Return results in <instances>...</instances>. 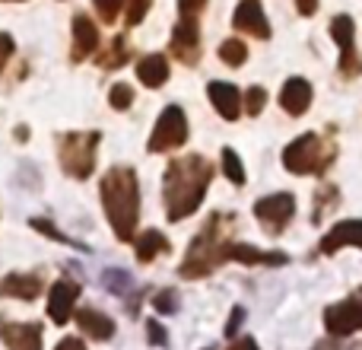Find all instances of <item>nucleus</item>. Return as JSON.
<instances>
[{
    "instance_id": "1",
    "label": "nucleus",
    "mask_w": 362,
    "mask_h": 350,
    "mask_svg": "<svg viewBox=\"0 0 362 350\" xmlns=\"http://www.w3.org/2000/svg\"><path fill=\"white\" fill-rule=\"evenodd\" d=\"M213 181V166L204 157L191 153V157L172 159L165 169V217L172 223H181L200 207L206 188Z\"/></svg>"
},
{
    "instance_id": "2",
    "label": "nucleus",
    "mask_w": 362,
    "mask_h": 350,
    "mask_svg": "<svg viewBox=\"0 0 362 350\" xmlns=\"http://www.w3.org/2000/svg\"><path fill=\"white\" fill-rule=\"evenodd\" d=\"M102 207L108 213L115 236L121 242H131L137 232V220H140V181L137 172L131 166H115L105 172L102 179Z\"/></svg>"
},
{
    "instance_id": "3",
    "label": "nucleus",
    "mask_w": 362,
    "mask_h": 350,
    "mask_svg": "<svg viewBox=\"0 0 362 350\" xmlns=\"http://www.w3.org/2000/svg\"><path fill=\"white\" fill-rule=\"evenodd\" d=\"M229 230H232V213H210L204 230L194 236L178 274L185 277V281H197V277L213 274L219 264L229 261V252H232Z\"/></svg>"
},
{
    "instance_id": "4",
    "label": "nucleus",
    "mask_w": 362,
    "mask_h": 350,
    "mask_svg": "<svg viewBox=\"0 0 362 350\" xmlns=\"http://www.w3.org/2000/svg\"><path fill=\"white\" fill-rule=\"evenodd\" d=\"M337 147L321 140L318 134H302L283 150V166L293 175H325V169L334 163Z\"/></svg>"
},
{
    "instance_id": "5",
    "label": "nucleus",
    "mask_w": 362,
    "mask_h": 350,
    "mask_svg": "<svg viewBox=\"0 0 362 350\" xmlns=\"http://www.w3.org/2000/svg\"><path fill=\"white\" fill-rule=\"evenodd\" d=\"M99 131H70L57 144V157L67 175L74 179H89L95 169V153H99Z\"/></svg>"
},
{
    "instance_id": "6",
    "label": "nucleus",
    "mask_w": 362,
    "mask_h": 350,
    "mask_svg": "<svg viewBox=\"0 0 362 350\" xmlns=\"http://www.w3.org/2000/svg\"><path fill=\"white\" fill-rule=\"evenodd\" d=\"M187 140V118L178 106H165L163 115L156 121V131L150 134V153H165V150H175Z\"/></svg>"
},
{
    "instance_id": "7",
    "label": "nucleus",
    "mask_w": 362,
    "mask_h": 350,
    "mask_svg": "<svg viewBox=\"0 0 362 350\" xmlns=\"http://www.w3.org/2000/svg\"><path fill=\"white\" fill-rule=\"evenodd\" d=\"M293 213H296V198L289 191L270 194V198H261L255 204V217L261 220L264 232H270V236H280L286 230V223L293 220Z\"/></svg>"
},
{
    "instance_id": "8",
    "label": "nucleus",
    "mask_w": 362,
    "mask_h": 350,
    "mask_svg": "<svg viewBox=\"0 0 362 350\" xmlns=\"http://www.w3.org/2000/svg\"><path fill=\"white\" fill-rule=\"evenodd\" d=\"M325 325L334 338H346V334L359 332L362 328V290H356L350 300L327 306L325 309Z\"/></svg>"
},
{
    "instance_id": "9",
    "label": "nucleus",
    "mask_w": 362,
    "mask_h": 350,
    "mask_svg": "<svg viewBox=\"0 0 362 350\" xmlns=\"http://www.w3.org/2000/svg\"><path fill=\"white\" fill-rule=\"evenodd\" d=\"M331 35L334 42L340 45V74L350 80V77H359L362 74V57L356 55L353 48V35H356V26H353L350 16H337L331 23Z\"/></svg>"
},
{
    "instance_id": "10",
    "label": "nucleus",
    "mask_w": 362,
    "mask_h": 350,
    "mask_svg": "<svg viewBox=\"0 0 362 350\" xmlns=\"http://www.w3.org/2000/svg\"><path fill=\"white\" fill-rule=\"evenodd\" d=\"M172 55L181 64H197L200 61V26L197 16H181L178 26L172 29V42H169Z\"/></svg>"
},
{
    "instance_id": "11",
    "label": "nucleus",
    "mask_w": 362,
    "mask_h": 350,
    "mask_svg": "<svg viewBox=\"0 0 362 350\" xmlns=\"http://www.w3.org/2000/svg\"><path fill=\"white\" fill-rule=\"evenodd\" d=\"M80 296V283L76 281H57L48 293V315L54 325H67L70 312H74V303Z\"/></svg>"
},
{
    "instance_id": "12",
    "label": "nucleus",
    "mask_w": 362,
    "mask_h": 350,
    "mask_svg": "<svg viewBox=\"0 0 362 350\" xmlns=\"http://www.w3.org/2000/svg\"><path fill=\"white\" fill-rule=\"evenodd\" d=\"M232 26L238 32H248L255 38H270V26H267V16H264L261 4L257 0H242L235 6V16H232Z\"/></svg>"
},
{
    "instance_id": "13",
    "label": "nucleus",
    "mask_w": 362,
    "mask_h": 350,
    "mask_svg": "<svg viewBox=\"0 0 362 350\" xmlns=\"http://www.w3.org/2000/svg\"><path fill=\"white\" fill-rule=\"evenodd\" d=\"M99 29H95V23L86 16V13H76L74 16V51H70V57L74 61H83V57L95 55L99 51Z\"/></svg>"
},
{
    "instance_id": "14",
    "label": "nucleus",
    "mask_w": 362,
    "mask_h": 350,
    "mask_svg": "<svg viewBox=\"0 0 362 350\" xmlns=\"http://www.w3.org/2000/svg\"><path fill=\"white\" fill-rule=\"evenodd\" d=\"M346 245H359L362 249V220H340V223L321 239V255H334V252L346 249Z\"/></svg>"
},
{
    "instance_id": "15",
    "label": "nucleus",
    "mask_w": 362,
    "mask_h": 350,
    "mask_svg": "<svg viewBox=\"0 0 362 350\" xmlns=\"http://www.w3.org/2000/svg\"><path fill=\"white\" fill-rule=\"evenodd\" d=\"M280 106L286 115H305L308 106H312V83L302 80V77H293V80L283 83V93H280Z\"/></svg>"
},
{
    "instance_id": "16",
    "label": "nucleus",
    "mask_w": 362,
    "mask_h": 350,
    "mask_svg": "<svg viewBox=\"0 0 362 350\" xmlns=\"http://www.w3.org/2000/svg\"><path fill=\"white\" fill-rule=\"evenodd\" d=\"M45 290L42 277L35 274H6L4 281H0V296H6V300H38Z\"/></svg>"
},
{
    "instance_id": "17",
    "label": "nucleus",
    "mask_w": 362,
    "mask_h": 350,
    "mask_svg": "<svg viewBox=\"0 0 362 350\" xmlns=\"http://www.w3.org/2000/svg\"><path fill=\"white\" fill-rule=\"evenodd\" d=\"M206 93H210L213 108H216V112L223 115L226 121H238V115H242V93H238L232 83L213 80L210 86H206Z\"/></svg>"
},
{
    "instance_id": "18",
    "label": "nucleus",
    "mask_w": 362,
    "mask_h": 350,
    "mask_svg": "<svg viewBox=\"0 0 362 350\" xmlns=\"http://www.w3.org/2000/svg\"><path fill=\"white\" fill-rule=\"evenodd\" d=\"M4 344L10 350H42V325L38 322H16V325H6L4 332Z\"/></svg>"
},
{
    "instance_id": "19",
    "label": "nucleus",
    "mask_w": 362,
    "mask_h": 350,
    "mask_svg": "<svg viewBox=\"0 0 362 350\" xmlns=\"http://www.w3.org/2000/svg\"><path fill=\"white\" fill-rule=\"evenodd\" d=\"M76 325L93 341H108L115 334V322L108 319V315L95 312V309H80V312H76Z\"/></svg>"
},
{
    "instance_id": "20",
    "label": "nucleus",
    "mask_w": 362,
    "mask_h": 350,
    "mask_svg": "<svg viewBox=\"0 0 362 350\" xmlns=\"http://www.w3.org/2000/svg\"><path fill=\"white\" fill-rule=\"evenodd\" d=\"M137 80L150 89H159L169 80V61H165L163 55H146L144 61L137 64Z\"/></svg>"
},
{
    "instance_id": "21",
    "label": "nucleus",
    "mask_w": 362,
    "mask_h": 350,
    "mask_svg": "<svg viewBox=\"0 0 362 350\" xmlns=\"http://www.w3.org/2000/svg\"><path fill=\"white\" fill-rule=\"evenodd\" d=\"M229 261H242V264H286L289 258L283 255V252H261V249H255V245L232 242Z\"/></svg>"
},
{
    "instance_id": "22",
    "label": "nucleus",
    "mask_w": 362,
    "mask_h": 350,
    "mask_svg": "<svg viewBox=\"0 0 362 350\" xmlns=\"http://www.w3.org/2000/svg\"><path fill=\"white\" fill-rule=\"evenodd\" d=\"M163 252H169V239H165L159 230H146L144 236L137 239V261L140 264H150L153 258L163 255Z\"/></svg>"
},
{
    "instance_id": "23",
    "label": "nucleus",
    "mask_w": 362,
    "mask_h": 350,
    "mask_svg": "<svg viewBox=\"0 0 362 350\" xmlns=\"http://www.w3.org/2000/svg\"><path fill=\"white\" fill-rule=\"evenodd\" d=\"M127 57H131V51H127V38L124 35H115L112 42H108V48L95 55V61H99V67L115 70V67H121Z\"/></svg>"
},
{
    "instance_id": "24",
    "label": "nucleus",
    "mask_w": 362,
    "mask_h": 350,
    "mask_svg": "<svg viewBox=\"0 0 362 350\" xmlns=\"http://www.w3.org/2000/svg\"><path fill=\"white\" fill-rule=\"evenodd\" d=\"M219 57H223L229 67H242V64L248 61V48H245V42H238V38H226V42L219 45Z\"/></svg>"
},
{
    "instance_id": "25",
    "label": "nucleus",
    "mask_w": 362,
    "mask_h": 350,
    "mask_svg": "<svg viewBox=\"0 0 362 350\" xmlns=\"http://www.w3.org/2000/svg\"><path fill=\"white\" fill-rule=\"evenodd\" d=\"M29 226L32 230H38V232H45V236H51V239H57V242H64V245H74V249H80V252H86V245L83 242H74V239H67L61 230H57L51 220H42V217H32L29 220Z\"/></svg>"
},
{
    "instance_id": "26",
    "label": "nucleus",
    "mask_w": 362,
    "mask_h": 350,
    "mask_svg": "<svg viewBox=\"0 0 362 350\" xmlns=\"http://www.w3.org/2000/svg\"><path fill=\"white\" fill-rule=\"evenodd\" d=\"M223 172L232 185H245V166H242V159H238V153L229 150V147L223 150Z\"/></svg>"
},
{
    "instance_id": "27",
    "label": "nucleus",
    "mask_w": 362,
    "mask_h": 350,
    "mask_svg": "<svg viewBox=\"0 0 362 350\" xmlns=\"http://www.w3.org/2000/svg\"><path fill=\"white\" fill-rule=\"evenodd\" d=\"M108 102H112V108H131V102H134V89L127 86V83H115L112 86V93H108Z\"/></svg>"
},
{
    "instance_id": "28",
    "label": "nucleus",
    "mask_w": 362,
    "mask_h": 350,
    "mask_svg": "<svg viewBox=\"0 0 362 350\" xmlns=\"http://www.w3.org/2000/svg\"><path fill=\"white\" fill-rule=\"evenodd\" d=\"M264 106H267V93H264V86H251L248 96H245V112L255 118V115L264 112Z\"/></svg>"
},
{
    "instance_id": "29",
    "label": "nucleus",
    "mask_w": 362,
    "mask_h": 350,
    "mask_svg": "<svg viewBox=\"0 0 362 350\" xmlns=\"http://www.w3.org/2000/svg\"><path fill=\"white\" fill-rule=\"evenodd\" d=\"M121 4H124V0H93V6L102 16V23H115L121 13Z\"/></svg>"
},
{
    "instance_id": "30",
    "label": "nucleus",
    "mask_w": 362,
    "mask_h": 350,
    "mask_svg": "<svg viewBox=\"0 0 362 350\" xmlns=\"http://www.w3.org/2000/svg\"><path fill=\"white\" fill-rule=\"evenodd\" d=\"M153 306H156V312H175L178 309V293L175 290H159V293L153 296Z\"/></svg>"
},
{
    "instance_id": "31",
    "label": "nucleus",
    "mask_w": 362,
    "mask_h": 350,
    "mask_svg": "<svg viewBox=\"0 0 362 350\" xmlns=\"http://www.w3.org/2000/svg\"><path fill=\"white\" fill-rule=\"evenodd\" d=\"M153 6V0H131V6H127V26H140L146 16V10Z\"/></svg>"
},
{
    "instance_id": "32",
    "label": "nucleus",
    "mask_w": 362,
    "mask_h": 350,
    "mask_svg": "<svg viewBox=\"0 0 362 350\" xmlns=\"http://www.w3.org/2000/svg\"><path fill=\"white\" fill-rule=\"evenodd\" d=\"M105 283L115 290V293H127V287H131V277L121 274V271H108V274H105Z\"/></svg>"
},
{
    "instance_id": "33",
    "label": "nucleus",
    "mask_w": 362,
    "mask_h": 350,
    "mask_svg": "<svg viewBox=\"0 0 362 350\" xmlns=\"http://www.w3.org/2000/svg\"><path fill=\"white\" fill-rule=\"evenodd\" d=\"M146 334H150V344L153 347H165V332H163V325H159V322L146 319Z\"/></svg>"
},
{
    "instance_id": "34",
    "label": "nucleus",
    "mask_w": 362,
    "mask_h": 350,
    "mask_svg": "<svg viewBox=\"0 0 362 350\" xmlns=\"http://www.w3.org/2000/svg\"><path fill=\"white\" fill-rule=\"evenodd\" d=\"M16 51V45H13V38L6 35V32H0V70H4V64L10 61V55Z\"/></svg>"
},
{
    "instance_id": "35",
    "label": "nucleus",
    "mask_w": 362,
    "mask_h": 350,
    "mask_svg": "<svg viewBox=\"0 0 362 350\" xmlns=\"http://www.w3.org/2000/svg\"><path fill=\"white\" fill-rule=\"evenodd\" d=\"M206 0H178V13L181 16H197L200 10H204Z\"/></svg>"
},
{
    "instance_id": "36",
    "label": "nucleus",
    "mask_w": 362,
    "mask_h": 350,
    "mask_svg": "<svg viewBox=\"0 0 362 350\" xmlns=\"http://www.w3.org/2000/svg\"><path fill=\"white\" fill-rule=\"evenodd\" d=\"M242 319H245V309H242V306H235V309H232V315H229V325H226V334H229V338L238 332Z\"/></svg>"
},
{
    "instance_id": "37",
    "label": "nucleus",
    "mask_w": 362,
    "mask_h": 350,
    "mask_svg": "<svg viewBox=\"0 0 362 350\" xmlns=\"http://www.w3.org/2000/svg\"><path fill=\"white\" fill-rule=\"evenodd\" d=\"M296 6H299L302 16H312V13L318 10V0H296Z\"/></svg>"
},
{
    "instance_id": "38",
    "label": "nucleus",
    "mask_w": 362,
    "mask_h": 350,
    "mask_svg": "<svg viewBox=\"0 0 362 350\" xmlns=\"http://www.w3.org/2000/svg\"><path fill=\"white\" fill-rule=\"evenodd\" d=\"M54 350H86V347H83V341H80V338H64Z\"/></svg>"
},
{
    "instance_id": "39",
    "label": "nucleus",
    "mask_w": 362,
    "mask_h": 350,
    "mask_svg": "<svg viewBox=\"0 0 362 350\" xmlns=\"http://www.w3.org/2000/svg\"><path fill=\"white\" fill-rule=\"evenodd\" d=\"M226 350H257V344H255V338H238L232 347H226Z\"/></svg>"
},
{
    "instance_id": "40",
    "label": "nucleus",
    "mask_w": 362,
    "mask_h": 350,
    "mask_svg": "<svg viewBox=\"0 0 362 350\" xmlns=\"http://www.w3.org/2000/svg\"><path fill=\"white\" fill-rule=\"evenodd\" d=\"M13 134H16V140H29V128H16Z\"/></svg>"
},
{
    "instance_id": "41",
    "label": "nucleus",
    "mask_w": 362,
    "mask_h": 350,
    "mask_svg": "<svg viewBox=\"0 0 362 350\" xmlns=\"http://www.w3.org/2000/svg\"><path fill=\"white\" fill-rule=\"evenodd\" d=\"M318 350H331V344H318Z\"/></svg>"
}]
</instances>
